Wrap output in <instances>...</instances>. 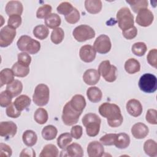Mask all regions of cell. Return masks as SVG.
<instances>
[{
    "instance_id": "26",
    "label": "cell",
    "mask_w": 157,
    "mask_h": 157,
    "mask_svg": "<svg viewBox=\"0 0 157 157\" xmlns=\"http://www.w3.org/2000/svg\"><path fill=\"white\" fill-rule=\"evenodd\" d=\"M12 71L15 76L18 77H25L28 75L29 72V66H26L17 61L12 66Z\"/></svg>"
},
{
    "instance_id": "25",
    "label": "cell",
    "mask_w": 157,
    "mask_h": 157,
    "mask_svg": "<svg viewBox=\"0 0 157 157\" xmlns=\"http://www.w3.org/2000/svg\"><path fill=\"white\" fill-rule=\"evenodd\" d=\"M23 90V84L18 80H14L12 83L7 85L6 91L13 98L19 95Z\"/></svg>"
},
{
    "instance_id": "2",
    "label": "cell",
    "mask_w": 157,
    "mask_h": 157,
    "mask_svg": "<svg viewBox=\"0 0 157 157\" xmlns=\"http://www.w3.org/2000/svg\"><path fill=\"white\" fill-rule=\"evenodd\" d=\"M82 121L88 136L95 137L99 134L101 120L98 115L93 113H86L82 118Z\"/></svg>"
},
{
    "instance_id": "30",
    "label": "cell",
    "mask_w": 157,
    "mask_h": 157,
    "mask_svg": "<svg viewBox=\"0 0 157 157\" xmlns=\"http://www.w3.org/2000/svg\"><path fill=\"white\" fill-rule=\"evenodd\" d=\"M22 140L26 146L33 147L37 142V136L36 133L33 130H26L23 134Z\"/></svg>"
},
{
    "instance_id": "40",
    "label": "cell",
    "mask_w": 157,
    "mask_h": 157,
    "mask_svg": "<svg viewBox=\"0 0 157 157\" xmlns=\"http://www.w3.org/2000/svg\"><path fill=\"white\" fill-rule=\"evenodd\" d=\"M132 52L137 56H142L147 52V47L146 44L142 42L134 43L132 46Z\"/></svg>"
},
{
    "instance_id": "33",
    "label": "cell",
    "mask_w": 157,
    "mask_h": 157,
    "mask_svg": "<svg viewBox=\"0 0 157 157\" xmlns=\"http://www.w3.org/2000/svg\"><path fill=\"white\" fill-rule=\"evenodd\" d=\"M58 150L57 147L53 144H47L45 145L42 150L40 157H57L58 156Z\"/></svg>"
},
{
    "instance_id": "21",
    "label": "cell",
    "mask_w": 157,
    "mask_h": 157,
    "mask_svg": "<svg viewBox=\"0 0 157 157\" xmlns=\"http://www.w3.org/2000/svg\"><path fill=\"white\" fill-rule=\"evenodd\" d=\"M71 105L75 110L82 112L86 106V101L85 98L81 94L74 95L69 101Z\"/></svg>"
},
{
    "instance_id": "24",
    "label": "cell",
    "mask_w": 157,
    "mask_h": 157,
    "mask_svg": "<svg viewBox=\"0 0 157 157\" xmlns=\"http://www.w3.org/2000/svg\"><path fill=\"white\" fill-rule=\"evenodd\" d=\"M86 96L91 102L96 103L101 100L102 93L99 88L96 86H91L88 88L86 91Z\"/></svg>"
},
{
    "instance_id": "20",
    "label": "cell",
    "mask_w": 157,
    "mask_h": 157,
    "mask_svg": "<svg viewBox=\"0 0 157 157\" xmlns=\"http://www.w3.org/2000/svg\"><path fill=\"white\" fill-rule=\"evenodd\" d=\"M100 79V74L98 71L94 69L86 70L83 75L84 82L88 85H96Z\"/></svg>"
},
{
    "instance_id": "51",
    "label": "cell",
    "mask_w": 157,
    "mask_h": 157,
    "mask_svg": "<svg viewBox=\"0 0 157 157\" xmlns=\"http://www.w3.org/2000/svg\"><path fill=\"white\" fill-rule=\"evenodd\" d=\"M122 34L124 36V38H126L128 40H131L134 39L136 37L137 34V29L136 26H133L131 28L123 31Z\"/></svg>"
},
{
    "instance_id": "1",
    "label": "cell",
    "mask_w": 157,
    "mask_h": 157,
    "mask_svg": "<svg viewBox=\"0 0 157 157\" xmlns=\"http://www.w3.org/2000/svg\"><path fill=\"white\" fill-rule=\"evenodd\" d=\"M100 115L107 118L108 124L112 128H117L121 125L123 117L120 107L115 104L104 102L99 107Z\"/></svg>"
},
{
    "instance_id": "19",
    "label": "cell",
    "mask_w": 157,
    "mask_h": 157,
    "mask_svg": "<svg viewBox=\"0 0 157 157\" xmlns=\"http://www.w3.org/2000/svg\"><path fill=\"white\" fill-rule=\"evenodd\" d=\"M131 134L137 139L145 138L148 134V128L144 123L139 122L134 124L131 128Z\"/></svg>"
},
{
    "instance_id": "42",
    "label": "cell",
    "mask_w": 157,
    "mask_h": 157,
    "mask_svg": "<svg viewBox=\"0 0 157 157\" xmlns=\"http://www.w3.org/2000/svg\"><path fill=\"white\" fill-rule=\"evenodd\" d=\"M74 7L69 2H63L59 4L56 8L58 13L64 15L65 16L69 14L73 10Z\"/></svg>"
},
{
    "instance_id": "37",
    "label": "cell",
    "mask_w": 157,
    "mask_h": 157,
    "mask_svg": "<svg viewBox=\"0 0 157 157\" xmlns=\"http://www.w3.org/2000/svg\"><path fill=\"white\" fill-rule=\"evenodd\" d=\"M49 34V30L47 26L44 25H39L34 27L33 29L34 36L40 39L44 40L46 39Z\"/></svg>"
},
{
    "instance_id": "4",
    "label": "cell",
    "mask_w": 157,
    "mask_h": 157,
    "mask_svg": "<svg viewBox=\"0 0 157 157\" xmlns=\"http://www.w3.org/2000/svg\"><path fill=\"white\" fill-rule=\"evenodd\" d=\"M117 20L119 28L123 31L128 29L134 26V16L129 8H121L117 13Z\"/></svg>"
},
{
    "instance_id": "16",
    "label": "cell",
    "mask_w": 157,
    "mask_h": 157,
    "mask_svg": "<svg viewBox=\"0 0 157 157\" xmlns=\"http://www.w3.org/2000/svg\"><path fill=\"white\" fill-rule=\"evenodd\" d=\"M128 113L132 117H137L142 113V105L139 101L136 99L129 100L126 105Z\"/></svg>"
},
{
    "instance_id": "54",
    "label": "cell",
    "mask_w": 157,
    "mask_h": 157,
    "mask_svg": "<svg viewBox=\"0 0 157 157\" xmlns=\"http://www.w3.org/2000/svg\"><path fill=\"white\" fill-rule=\"evenodd\" d=\"M20 157H34L36 156L35 151L33 148H32L31 147H29L28 148H25L21 151V153L20 154Z\"/></svg>"
},
{
    "instance_id": "29",
    "label": "cell",
    "mask_w": 157,
    "mask_h": 157,
    "mask_svg": "<svg viewBox=\"0 0 157 157\" xmlns=\"http://www.w3.org/2000/svg\"><path fill=\"white\" fill-rule=\"evenodd\" d=\"M14 74L12 71L9 68H5L0 72V86L2 87L5 84H9L14 80Z\"/></svg>"
},
{
    "instance_id": "6",
    "label": "cell",
    "mask_w": 157,
    "mask_h": 157,
    "mask_svg": "<svg viewBox=\"0 0 157 157\" xmlns=\"http://www.w3.org/2000/svg\"><path fill=\"white\" fill-rule=\"evenodd\" d=\"M139 87L141 91L145 93H154L157 89L156 77L152 74H144L139 79Z\"/></svg>"
},
{
    "instance_id": "15",
    "label": "cell",
    "mask_w": 157,
    "mask_h": 157,
    "mask_svg": "<svg viewBox=\"0 0 157 157\" xmlns=\"http://www.w3.org/2000/svg\"><path fill=\"white\" fill-rule=\"evenodd\" d=\"M96 50L91 45H85L79 50V56L82 61L85 63H91L96 58Z\"/></svg>"
},
{
    "instance_id": "18",
    "label": "cell",
    "mask_w": 157,
    "mask_h": 157,
    "mask_svg": "<svg viewBox=\"0 0 157 157\" xmlns=\"http://www.w3.org/2000/svg\"><path fill=\"white\" fill-rule=\"evenodd\" d=\"M5 10L9 17L13 15L21 16L23 13V7L21 2L18 1H10L7 3Z\"/></svg>"
},
{
    "instance_id": "46",
    "label": "cell",
    "mask_w": 157,
    "mask_h": 157,
    "mask_svg": "<svg viewBox=\"0 0 157 157\" xmlns=\"http://www.w3.org/2000/svg\"><path fill=\"white\" fill-rule=\"evenodd\" d=\"M21 21H22V19L20 15H11L9 17L7 25L11 27L12 28L16 29L20 26V25L21 24Z\"/></svg>"
},
{
    "instance_id": "22",
    "label": "cell",
    "mask_w": 157,
    "mask_h": 157,
    "mask_svg": "<svg viewBox=\"0 0 157 157\" xmlns=\"http://www.w3.org/2000/svg\"><path fill=\"white\" fill-rule=\"evenodd\" d=\"M102 1L100 0H86L85 7L86 11L91 14H96L102 9Z\"/></svg>"
},
{
    "instance_id": "39",
    "label": "cell",
    "mask_w": 157,
    "mask_h": 157,
    "mask_svg": "<svg viewBox=\"0 0 157 157\" xmlns=\"http://www.w3.org/2000/svg\"><path fill=\"white\" fill-rule=\"evenodd\" d=\"M64 32L61 28H56L54 29L51 34L50 39L54 44H60L64 39Z\"/></svg>"
},
{
    "instance_id": "11",
    "label": "cell",
    "mask_w": 157,
    "mask_h": 157,
    "mask_svg": "<svg viewBox=\"0 0 157 157\" xmlns=\"http://www.w3.org/2000/svg\"><path fill=\"white\" fill-rule=\"evenodd\" d=\"M16 36V29L8 25L3 27L0 31V46L6 47L10 45Z\"/></svg>"
},
{
    "instance_id": "41",
    "label": "cell",
    "mask_w": 157,
    "mask_h": 157,
    "mask_svg": "<svg viewBox=\"0 0 157 157\" xmlns=\"http://www.w3.org/2000/svg\"><path fill=\"white\" fill-rule=\"evenodd\" d=\"M52 10V7L49 4H44L38 8L36 12V17L37 18H45L48 17Z\"/></svg>"
},
{
    "instance_id": "17",
    "label": "cell",
    "mask_w": 157,
    "mask_h": 157,
    "mask_svg": "<svg viewBox=\"0 0 157 157\" xmlns=\"http://www.w3.org/2000/svg\"><path fill=\"white\" fill-rule=\"evenodd\" d=\"M104 152L103 145L98 141H92L88 145L87 153L90 157H101L103 155Z\"/></svg>"
},
{
    "instance_id": "14",
    "label": "cell",
    "mask_w": 157,
    "mask_h": 157,
    "mask_svg": "<svg viewBox=\"0 0 157 157\" xmlns=\"http://www.w3.org/2000/svg\"><path fill=\"white\" fill-rule=\"evenodd\" d=\"M60 156L82 157L83 156V150L82 146L77 143H72L66 148L63 149L59 155Z\"/></svg>"
},
{
    "instance_id": "27",
    "label": "cell",
    "mask_w": 157,
    "mask_h": 157,
    "mask_svg": "<svg viewBox=\"0 0 157 157\" xmlns=\"http://www.w3.org/2000/svg\"><path fill=\"white\" fill-rule=\"evenodd\" d=\"M130 144L129 136L124 132L117 134V137L114 145L120 149H124L127 148Z\"/></svg>"
},
{
    "instance_id": "49",
    "label": "cell",
    "mask_w": 157,
    "mask_h": 157,
    "mask_svg": "<svg viewBox=\"0 0 157 157\" xmlns=\"http://www.w3.org/2000/svg\"><path fill=\"white\" fill-rule=\"evenodd\" d=\"M6 112L7 115L9 117L13 118H17L20 116L21 112H20L17 109V108L15 107L13 103H11L8 107H7Z\"/></svg>"
},
{
    "instance_id": "9",
    "label": "cell",
    "mask_w": 157,
    "mask_h": 157,
    "mask_svg": "<svg viewBox=\"0 0 157 157\" xmlns=\"http://www.w3.org/2000/svg\"><path fill=\"white\" fill-rule=\"evenodd\" d=\"M72 35L77 41L82 42L93 39L95 36V31L88 25H81L75 28Z\"/></svg>"
},
{
    "instance_id": "48",
    "label": "cell",
    "mask_w": 157,
    "mask_h": 157,
    "mask_svg": "<svg viewBox=\"0 0 157 157\" xmlns=\"http://www.w3.org/2000/svg\"><path fill=\"white\" fill-rule=\"evenodd\" d=\"M157 111L153 109H150L147 110L145 119L146 121L149 123L150 124H157Z\"/></svg>"
},
{
    "instance_id": "28",
    "label": "cell",
    "mask_w": 157,
    "mask_h": 157,
    "mask_svg": "<svg viewBox=\"0 0 157 157\" xmlns=\"http://www.w3.org/2000/svg\"><path fill=\"white\" fill-rule=\"evenodd\" d=\"M124 69L129 74L138 72L140 70V63L135 58H129L124 63Z\"/></svg>"
},
{
    "instance_id": "50",
    "label": "cell",
    "mask_w": 157,
    "mask_h": 157,
    "mask_svg": "<svg viewBox=\"0 0 157 157\" xmlns=\"http://www.w3.org/2000/svg\"><path fill=\"white\" fill-rule=\"evenodd\" d=\"M18 62L24 64L26 66H29L31 62V56L26 52H21L18 54Z\"/></svg>"
},
{
    "instance_id": "36",
    "label": "cell",
    "mask_w": 157,
    "mask_h": 157,
    "mask_svg": "<svg viewBox=\"0 0 157 157\" xmlns=\"http://www.w3.org/2000/svg\"><path fill=\"white\" fill-rule=\"evenodd\" d=\"M126 2L130 5L131 8L135 13H137L141 9H147L148 6V2L147 0H130L126 1Z\"/></svg>"
},
{
    "instance_id": "32",
    "label": "cell",
    "mask_w": 157,
    "mask_h": 157,
    "mask_svg": "<svg viewBox=\"0 0 157 157\" xmlns=\"http://www.w3.org/2000/svg\"><path fill=\"white\" fill-rule=\"evenodd\" d=\"M144 150L147 155L151 157L156 156H157L156 142L152 139H148L146 140L144 144Z\"/></svg>"
},
{
    "instance_id": "12",
    "label": "cell",
    "mask_w": 157,
    "mask_h": 157,
    "mask_svg": "<svg viewBox=\"0 0 157 157\" xmlns=\"http://www.w3.org/2000/svg\"><path fill=\"white\" fill-rule=\"evenodd\" d=\"M153 13L147 8L143 9L137 12L136 22L140 26L147 27L153 23Z\"/></svg>"
},
{
    "instance_id": "44",
    "label": "cell",
    "mask_w": 157,
    "mask_h": 157,
    "mask_svg": "<svg viewBox=\"0 0 157 157\" xmlns=\"http://www.w3.org/2000/svg\"><path fill=\"white\" fill-rule=\"evenodd\" d=\"M66 21L70 24H75L80 20V13L78 10L74 7L72 11L68 15L65 16Z\"/></svg>"
},
{
    "instance_id": "35",
    "label": "cell",
    "mask_w": 157,
    "mask_h": 157,
    "mask_svg": "<svg viewBox=\"0 0 157 157\" xmlns=\"http://www.w3.org/2000/svg\"><path fill=\"white\" fill-rule=\"evenodd\" d=\"M48 118V115L47 111L44 108H38L34 112V119L40 124H45Z\"/></svg>"
},
{
    "instance_id": "3",
    "label": "cell",
    "mask_w": 157,
    "mask_h": 157,
    "mask_svg": "<svg viewBox=\"0 0 157 157\" xmlns=\"http://www.w3.org/2000/svg\"><path fill=\"white\" fill-rule=\"evenodd\" d=\"M17 45L20 50L27 52L28 53L32 55L37 53L40 48V42L27 35L21 36L18 39Z\"/></svg>"
},
{
    "instance_id": "7",
    "label": "cell",
    "mask_w": 157,
    "mask_h": 157,
    "mask_svg": "<svg viewBox=\"0 0 157 157\" xmlns=\"http://www.w3.org/2000/svg\"><path fill=\"white\" fill-rule=\"evenodd\" d=\"M117 68L114 65L110 64L109 60L102 61L98 67V72L108 82H113L117 79Z\"/></svg>"
},
{
    "instance_id": "23",
    "label": "cell",
    "mask_w": 157,
    "mask_h": 157,
    "mask_svg": "<svg viewBox=\"0 0 157 157\" xmlns=\"http://www.w3.org/2000/svg\"><path fill=\"white\" fill-rule=\"evenodd\" d=\"M31 101V99L27 95L21 94L17 97L13 103L17 109L21 112L30 105Z\"/></svg>"
},
{
    "instance_id": "10",
    "label": "cell",
    "mask_w": 157,
    "mask_h": 157,
    "mask_svg": "<svg viewBox=\"0 0 157 157\" xmlns=\"http://www.w3.org/2000/svg\"><path fill=\"white\" fill-rule=\"evenodd\" d=\"M96 52L100 54L107 53L111 49L112 44L109 37L105 34H101L98 36L93 44Z\"/></svg>"
},
{
    "instance_id": "47",
    "label": "cell",
    "mask_w": 157,
    "mask_h": 157,
    "mask_svg": "<svg viewBox=\"0 0 157 157\" xmlns=\"http://www.w3.org/2000/svg\"><path fill=\"white\" fill-rule=\"evenodd\" d=\"M147 61L150 66L157 68V50L153 48L148 52V54L147 56Z\"/></svg>"
},
{
    "instance_id": "52",
    "label": "cell",
    "mask_w": 157,
    "mask_h": 157,
    "mask_svg": "<svg viewBox=\"0 0 157 157\" xmlns=\"http://www.w3.org/2000/svg\"><path fill=\"white\" fill-rule=\"evenodd\" d=\"M12 150L10 146L4 143L0 144V156L9 157L12 155Z\"/></svg>"
},
{
    "instance_id": "8",
    "label": "cell",
    "mask_w": 157,
    "mask_h": 157,
    "mask_svg": "<svg viewBox=\"0 0 157 157\" xmlns=\"http://www.w3.org/2000/svg\"><path fill=\"white\" fill-rule=\"evenodd\" d=\"M81 114L82 112H78L72 107L69 101L63 109L62 121L67 126H72L78 122Z\"/></svg>"
},
{
    "instance_id": "34",
    "label": "cell",
    "mask_w": 157,
    "mask_h": 157,
    "mask_svg": "<svg viewBox=\"0 0 157 157\" xmlns=\"http://www.w3.org/2000/svg\"><path fill=\"white\" fill-rule=\"evenodd\" d=\"M58 134L56 128L53 125H47L42 130V137L46 140H51L54 139Z\"/></svg>"
},
{
    "instance_id": "38",
    "label": "cell",
    "mask_w": 157,
    "mask_h": 157,
    "mask_svg": "<svg viewBox=\"0 0 157 157\" xmlns=\"http://www.w3.org/2000/svg\"><path fill=\"white\" fill-rule=\"evenodd\" d=\"M72 140V137L69 132H64L57 138V145L61 149L66 148Z\"/></svg>"
},
{
    "instance_id": "5",
    "label": "cell",
    "mask_w": 157,
    "mask_h": 157,
    "mask_svg": "<svg viewBox=\"0 0 157 157\" xmlns=\"http://www.w3.org/2000/svg\"><path fill=\"white\" fill-rule=\"evenodd\" d=\"M50 90L48 86L44 83L37 85L34 90L33 101L38 106H44L48 102Z\"/></svg>"
},
{
    "instance_id": "13",
    "label": "cell",
    "mask_w": 157,
    "mask_h": 157,
    "mask_svg": "<svg viewBox=\"0 0 157 157\" xmlns=\"http://www.w3.org/2000/svg\"><path fill=\"white\" fill-rule=\"evenodd\" d=\"M17 126L13 121H1L0 123V136L6 138H12L17 133Z\"/></svg>"
},
{
    "instance_id": "31",
    "label": "cell",
    "mask_w": 157,
    "mask_h": 157,
    "mask_svg": "<svg viewBox=\"0 0 157 157\" xmlns=\"http://www.w3.org/2000/svg\"><path fill=\"white\" fill-rule=\"evenodd\" d=\"M61 18L56 13H50L45 18V24L49 28L55 29L61 25Z\"/></svg>"
},
{
    "instance_id": "43",
    "label": "cell",
    "mask_w": 157,
    "mask_h": 157,
    "mask_svg": "<svg viewBox=\"0 0 157 157\" xmlns=\"http://www.w3.org/2000/svg\"><path fill=\"white\" fill-rule=\"evenodd\" d=\"M13 97L10 93L6 91H3L0 94V105L2 107H8L12 103Z\"/></svg>"
},
{
    "instance_id": "53",
    "label": "cell",
    "mask_w": 157,
    "mask_h": 157,
    "mask_svg": "<svg viewBox=\"0 0 157 157\" xmlns=\"http://www.w3.org/2000/svg\"><path fill=\"white\" fill-rule=\"evenodd\" d=\"M83 134V128L80 125H75L72 127L71 130V136L75 139H79Z\"/></svg>"
},
{
    "instance_id": "45",
    "label": "cell",
    "mask_w": 157,
    "mask_h": 157,
    "mask_svg": "<svg viewBox=\"0 0 157 157\" xmlns=\"http://www.w3.org/2000/svg\"><path fill=\"white\" fill-rule=\"evenodd\" d=\"M117 137V134H106L102 136L99 140L101 143L106 146L113 145L115 144V139Z\"/></svg>"
}]
</instances>
